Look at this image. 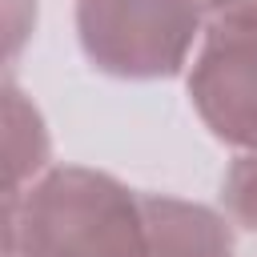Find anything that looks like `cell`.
Instances as JSON below:
<instances>
[{"mask_svg": "<svg viewBox=\"0 0 257 257\" xmlns=\"http://www.w3.org/2000/svg\"><path fill=\"white\" fill-rule=\"evenodd\" d=\"M221 205L233 225H245L257 233V149L237 153L233 165L221 177Z\"/></svg>", "mask_w": 257, "mask_h": 257, "instance_id": "8992f818", "label": "cell"}, {"mask_svg": "<svg viewBox=\"0 0 257 257\" xmlns=\"http://www.w3.org/2000/svg\"><path fill=\"white\" fill-rule=\"evenodd\" d=\"M205 16H225V12H253L257 0H197Z\"/></svg>", "mask_w": 257, "mask_h": 257, "instance_id": "ba28073f", "label": "cell"}, {"mask_svg": "<svg viewBox=\"0 0 257 257\" xmlns=\"http://www.w3.org/2000/svg\"><path fill=\"white\" fill-rule=\"evenodd\" d=\"M205 24L197 0H76L80 52L112 80L181 76Z\"/></svg>", "mask_w": 257, "mask_h": 257, "instance_id": "7a4b0ae2", "label": "cell"}, {"mask_svg": "<svg viewBox=\"0 0 257 257\" xmlns=\"http://www.w3.org/2000/svg\"><path fill=\"white\" fill-rule=\"evenodd\" d=\"M197 120L233 153L257 149V8L209 16L185 68Z\"/></svg>", "mask_w": 257, "mask_h": 257, "instance_id": "3957f363", "label": "cell"}, {"mask_svg": "<svg viewBox=\"0 0 257 257\" xmlns=\"http://www.w3.org/2000/svg\"><path fill=\"white\" fill-rule=\"evenodd\" d=\"M149 257H233V221L201 201L141 193Z\"/></svg>", "mask_w": 257, "mask_h": 257, "instance_id": "277c9868", "label": "cell"}, {"mask_svg": "<svg viewBox=\"0 0 257 257\" xmlns=\"http://www.w3.org/2000/svg\"><path fill=\"white\" fill-rule=\"evenodd\" d=\"M32 28H36V0H4V56H8V64H16Z\"/></svg>", "mask_w": 257, "mask_h": 257, "instance_id": "52a82bcc", "label": "cell"}, {"mask_svg": "<svg viewBox=\"0 0 257 257\" xmlns=\"http://www.w3.org/2000/svg\"><path fill=\"white\" fill-rule=\"evenodd\" d=\"M4 257H149L141 193L88 165H52L4 201Z\"/></svg>", "mask_w": 257, "mask_h": 257, "instance_id": "6da1fadb", "label": "cell"}, {"mask_svg": "<svg viewBox=\"0 0 257 257\" xmlns=\"http://www.w3.org/2000/svg\"><path fill=\"white\" fill-rule=\"evenodd\" d=\"M4 201H16L28 185H36L52 169V133L44 124V112L32 104V96L16 84V76H4Z\"/></svg>", "mask_w": 257, "mask_h": 257, "instance_id": "5b68a950", "label": "cell"}]
</instances>
